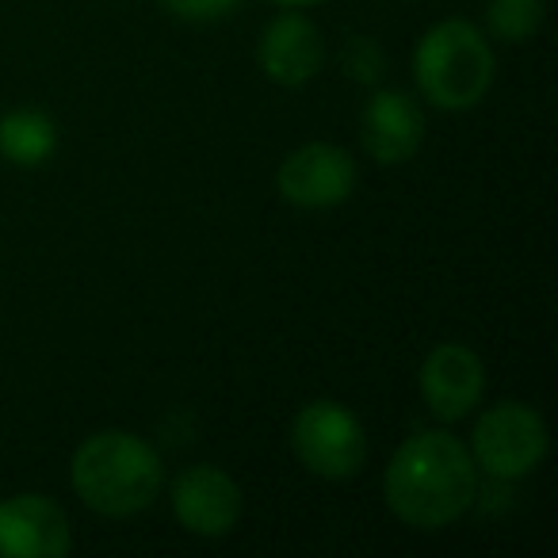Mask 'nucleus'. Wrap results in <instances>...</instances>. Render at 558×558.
Instances as JSON below:
<instances>
[{
  "instance_id": "1a4fd4ad",
  "label": "nucleus",
  "mask_w": 558,
  "mask_h": 558,
  "mask_svg": "<svg viewBox=\"0 0 558 558\" xmlns=\"http://www.w3.org/2000/svg\"><path fill=\"white\" fill-rule=\"evenodd\" d=\"M256 65L279 88L311 85L326 65V43H322L318 24L299 9L279 12L256 43Z\"/></svg>"
},
{
  "instance_id": "39448f33",
  "label": "nucleus",
  "mask_w": 558,
  "mask_h": 558,
  "mask_svg": "<svg viewBox=\"0 0 558 558\" xmlns=\"http://www.w3.org/2000/svg\"><path fill=\"white\" fill-rule=\"evenodd\" d=\"M291 451L314 478H356L367 463V428L349 405L318 398L306 402L291 421Z\"/></svg>"
},
{
  "instance_id": "2eb2a0df",
  "label": "nucleus",
  "mask_w": 558,
  "mask_h": 558,
  "mask_svg": "<svg viewBox=\"0 0 558 558\" xmlns=\"http://www.w3.org/2000/svg\"><path fill=\"white\" fill-rule=\"evenodd\" d=\"M344 65H349V73L356 81H379L383 65H387V58H383V50L375 47L372 39H356L349 50H344Z\"/></svg>"
},
{
  "instance_id": "20e7f679",
  "label": "nucleus",
  "mask_w": 558,
  "mask_h": 558,
  "mask_svg": "<svg viewBox=\"0 0 558 558\" xmlns=\"http://www.w3.org/2000/svg\"><path fill=\"white\" fill-rule=\"evenodd\" d=\"M466 448H471L478 474L497 482H520L539 471V463L547 459V421L527 402H497L474 421Z\"/></svg>"
},
{
  "instance_id": "f8f14e48",
  "label": "nucleus",
  "mask_w": 558,
  "mask_h": 558,
  "mask_svg": "<svg viewBox=\"0 0 558 558\" xmlns=\"http://www.w3.org/2000/svg\"><path fill=\"white\" fill-rule=\"evenodd\" d=\"M0 154L16 169H39L58 154V123L39 108H16L0 119Z\"/></svg>"
},
{
  "instance_id": "9d476101",
  "label": "nucleus",
  "mask_w": 558,
  "mask_h": 558,
  "mask_svg": "<svg viewBox=\"0 0 558 558\" xmlns=\"http://www.w3.org/2000/svg\"><path fill=\"white\" fill-rule=\"evenodd\" d=\"M73 547L65 509L47 494L0 501V558H58Z\"/></svg>"
},
{
  "instance_id": "6e6552de",
  "label": "nucleus",
  "mask_w": 558,
  "mask_h": 558,
  "mask_svg": "<svg viewBox=\"0 0 558 558\" xmlns=\"http://www.w3.org/2000/svg\"><path fill=\"white\" fill-rule=\"evenodd\" d=\"M417 383L428 413L436 421H444V425H456V421H466L482 405V395H486V364H482L474 349L448 341V344H436L421 360Z\"/></svg>"
},
{
  "instance_id": "dca6fc26",
  "label": "nucleus",
  "mask_w": 558,
  "mask_h": 558,
  "mask_svg": "<svg viewBox=\"0 0 558 558\" xmlns=\"http://www.w3.org/2000/svg\"><path fill=\"white\" fill-rule=\"evenodd\" d=\"M271 4H279V9H311L318 0H271Z\"/></svg>"
},
{
  "instance_id": "ddd939ff",
  "label": "nucleus",
  "mask_w": 558,
  "mask_h": 558,
  "mask_svg": "<svg viewBox=\"0 0 558 558\" xmlns=\"http://www.w3.org/2000/svg\"><path fill=\"white\" fill-rule=\"evenodd\" d=\"M547 4L543 0H489L486 27L501 43H527L543 24Z\"/></svg>"
},
{
  "instance_id": "7ed1b4c3",
  "label": "nucleus",
  "mask_w": 558,
  "mask_h": 558,
  "mask_svg": "<svg viewBox=\"0 0 558 558\" xmlns=\"http://www.w3.org/2000/svg\"><path fill=\"white\" fill-rule=\"evenodd\" d=\"M497 77L494 43L466 20H440L428 27L413 54V81L440 111H471L489 96Z\"/></svg>"
},
{
  "instance_id": "f03ea898",
  "label": "nucleus",
  "mask_w": 558,
  "mask_h": 558,
  "mask_svg": "<svg viewBox=\"0 0 558 558\" xmlns=\"http://www.w3.org/2000/svg\"><path fill=\"white\" fill-rule=\"evenodd\" d=\"M70 482L85 509L123 520L146 512L161 497L165 463L149 440L126 428H104L77 444L70 459Z\"/></svg>"
},
{
  "instance_id": "4468645a",
  "label": "nucleus",
  "mask_w": 558,
  "mask_h": 558,
  "mask_svg": "<svg viewBox=\"0 0 558 558\" xmlns=\"http://www.w3.org/2000/svg\"><path fill=\"white\" fill-rule=\"evenodd\" d=\"M241 0H165V9L172 16L187 20V24H210V20H222L238 9Z\"/></svg>"
},
{
  "instance_id": "0eeeda50",
  "label": "nucleus",
  "mask_w": 558,
  "mask_h": 558,
  "mask_svg": "<svg viewBox=\"0 0 558 558\" xmlns=\"http://www.w3.org/2000/svg\"><path fill=\"white\" fill-rule=\"evenodd\" d=\"M245 497L230 471L215 463H195L172 482V517L199 539H222L238 527Z\"/></svg>"
},
{
  "instance_id": "9b49d317",
  "label": "nucleus",
  "mask_w": 558,
  "mask_h": 558,
  "mask_svg": "<svg viewBox=\"0 0 558 558\" xmlns=\"http://www.w3.org/2000/svg\"><path fill=\"white\" fill-rule=\"evenodd\" d=\"M364 154L379 165H405L425 142V111L413 96L398 88H379L360 111Z\"/></svg>"
},
{
  "instance_id": "423d86ee",
  "label": "nucleus",
  "mask_w": 558,
  "mask_h": 558,
  "mask_svg": "<svg viewBox=\"0 0 558 558\" xmlns=\"http://www.w3.org/2000/svg\"><path fill=\"white\" fill-rule=\"evenodd\" d=\"M276 192L299 210L341 207L356 192V161L333 142H306L276 169Z\"/></svg>"
},
{
  "instance_id": "f257e3e1",
  "label": "nucleus",
  "mask_w": 558,
  "mask_h": 558,
  "mask_svg": "<svg viewBox=\"0 0 558 558\" xmlns=\"http://www.w3.org/2000/svg\"><path fill=\"white\" fill-rule=\"evenodd\" d=\"M478 466L459 436L448 428H425L398 444L383 471L387 509L417 532H436L471 512L478 501Z\"/></svg>"
}]
</instances>
